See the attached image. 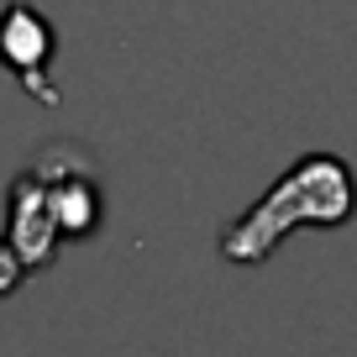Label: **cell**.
<instances>
[{
  "instance_id": "3957f363",
  "label": "cell",
  "mask_w": 357,
  "mask_h": 357,
  "mask_svg": "<svg viewBox=\"0 0 357 357\" xmlns=\"http://www.w3.org/2000/svg\"><path fill=\"white\" fill-rule=\"evenodd\" d=\"M53 58H58V32L37 6L11 0L0 11V68L32 95L37 105H58L53 84Z\"/></svg>"
},
{
  "instance_id": "5b68a950",
  "label": "cell",
  "mask_w": 357,
  "mask_h": 357,
  "mask_svg": "<svg viewBox=\"0 0 357 357\" xmlns=\"http://www.w3.org/2000/svg\"><path fill=\"white\" fill-rule=\"evenodd\" d=\"M26 284V268L16 263V252H11V242H6V236H0V300H6V294H16Z\"/></svg>"
},
{
  "instance_id": "277c9868",
  "label": "cell",
  "mask_w": 357,
  "mask_h": 357,
  "mask_svg": "<svg viewBox=\"0 0 357 357\" xmlns=\"http://www.w3.org/2000/svg\"><path fill=\"white\" fill-rule=\"evenodd\" d=\"M6 242H11L16 263L26 268V279L43 273V268L58 257V247H63V236H58V226H53V211H47L43 184H37L32 168H22V174L11 178V190H6Z\"/></svg>"
},
{
  "instance_id": "6da1fadb",
  "label": "cell",
  "mask_w": 357,
  "mask_h": 357,
  "mask_svg": "<svg viewBox=\"0 0 357 357\" xmlns=\"http://www.w3.org/2000/svg\"><path fill=\"white\" fill-rule=\"evenodd\" d=\"M357 215V174L336 153H305L284 168L242 215L215 231V252L231 268H257L279 252V242L300 226H347Z\"/></svg>"
},
{
  "instance_id": "7a4b0ae2",
  "label": "cell",
  "mask_w": 357,
  "mask_h": 357,
  "mask_svg": "<svg viewBox=\"0 0 357 357\" xmlns=\"http://www.w3.org/2000/svg\"><path fill=\"white\" fill-rule=\"evenodd\" d=\"M43 184V200L53 211V226L63 242H89L105 221V174L84 142H47L26 163Z\"/></svg>"
}]
</instances>
